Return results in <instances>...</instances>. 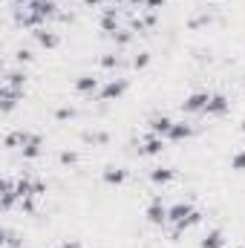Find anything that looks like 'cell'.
Returning a JSON list of instances; mask_svg holds the SVG:
<instances>
[{
	"label": "cell",
	"mask_w": 245,
	"mask_h": 248,
	"mask_svg": "<svg viewBox=\"0 0 245 248\" xmlns=\"http://www.w3.org/2000/svg\"><path fill=\"white\" fill-rule=\"evenodd\" d=\"M84 139H87V141H92V144H107V141H110V136H107V133H101V130H98V133H87Z\"/></svg>",
	"instance_id": "484cf974"
},
{
	"label": "cell",
	"mask_w": 245,
	"mask_h": 248,
	"mask_svg": "<svg viewBox=\"0 0 245 248\" xmlns=\"http://www.w3.org/2000/svg\"><path fill=\"white\" fill-rule=\"evenodd\" d=\"M72 90H75L78 95H98L101 78H95V75H78V78L72 81Z\"/></svg>",
	"instance_id": "8992f818"
},
{
	"label": "cell",
	"mask_w": 245,
	"mask_h": 248,
	"mask_svg": "<svg viewBox=\"0 0 245 248\" xmlns=\"http://www.w3.org/2000/svg\"><path fill=\"white\" fill-rule=\"evenodd\" d=\"M113 41H116L119 46H127V44L133 41V29H119V32L113 35Z\"/></svg>",
	"instance_id": "cb8c5ba5"
},
{
	"label": "cell",
	"mask_w": 245,
	"mask_h": 248,
	"mask_svg": "<svg viewBox=\"0 0 245 248\" xmlns=\"http://www.w3.org/2000/svg\"><path fill=\"white\" fill-rule=\"evenodd\" d=\"M0 98H3V113L9 116V113L17 107V101L23 98V90H12V87L3 84V87H0Z\"/></svg>",
	"instance_id": "8fae6325"
},
{
	"label": "cell",
	"mask_w": 245,
	"mask_h": 248,
	"mask_svg": "<svg viewBox=\"0 0 245 248\" xmlns=\"http://www.w3.org/2000/svg\"><path fill=\"white\" fill-rule=\"evenodd\" d=\"M147 63H150V52H138V55L133 58V66H136V69H144Z\"/></svg>",
	"instance_id": "f1b7e54d"
},
{
	"label": "cell",
	"mask_w": 245,
	"mask_h": 248,
	"mask_svg": "<svg viewBox=\"0 0 245 248\" xmlns=\"http://www.w3.org/2000/svg\"><path fill=\"white\" fill-rule=\"evenodd\" d=\"M101 179H104L107 185H124V182H127V170H124V168H104Z\"/></svg>",
	"instance_id": "d6986e66"
},
{
	"label": "cell",
	"mask_w": 245,
	"mask_h": 248,
	"mask_svg": "<svg viewBox=\"0 0 245 248\" xmlns=\"http://www.w3.org/2000/svg\"><path fill=\"white\" fill-rule=\"evenodd\" d=\"M193 136V124H187V122H176L173 127H170V133H168V141H187Z\"/></svg>",
	"instance_id": "4fadbf2b"
},
{
	"label": "cell",
	"mask_w": 245,
	"mask_h": 248,
	"mask_svg": "<svg viewBox=\"0 0 245 248\" xmlns=\"http://www.w3.org/2000/svg\"><path fill=\"white\" fill-rule=\"evenodd\" d=\"M9 3H20V6H23V0H9Z\"/></svg>",
	"instance_id": "e575fe53"
},
{
	"label": "cell",
	"mask_w": 245,
	"mask_h": 248,
	"mask_svg": "<svg viewBox=\"0 0 245 248\" xmlns=\"http://www.w3.org/2000/svg\"><path fill=\"white\" fill-rule=\"evenodd\" d=\"M173 179H176V173H173L170 168H153V170H150V182H153V185H170Z\"/></svg>",
	"instance_id": "ac0fdd59"
},
{
	"label": "cell",
	"mask_w": 245,
	"mask_h": 248,
	"mask_svg": "<svg viewBox=\"0 0 245 248\" xmlns=\"http://www.w3.org/2000/svg\"><path fill=\"white\" fill-rule=\"evenodd\" d=\"M41 193H46V185L41 179H35V176H20L17 179V196L20 199H35Z\"/></svg>",
	"instance_id": "7a4b0ae2"
},
{
	"label": "cell",
	"mask_w": 245,
	"mask_h": 248,
	"mask_svg": "<svg viewBox=\"0 0 245 248\" xmlns=\"http://www.w3.org/2000/svg\"><path fill=\"white\" fill-rule=\"evenodd\" d=\"M29 139H32V133H29V130H15V133H9V136H6V141H3V144H6L9 150H15V147H23Z\"/></svg>",
	"instance_id": "e0dca14e"
},
{
	"label": "cell",
	"mask_w": 245,
	"mask_h": 248,
	"mask_svg": "<svg viewBox=\"0 0 245 248\" xmlns=\"http://www.w3.org/2000/svg\"><path fill=\"white\" fill-rule=\"evenodd\" d=\"M211 20H214V15H208V12H205V15H196L193 20H187V29H199V26H208Z\"/></svg>",
	"instance_id": "7402d4cb"
},
{
	"label": "cell",
	"mask_w": 245,
	"mask_h": 248,
	"mask_svg": "<svg viewBox=\"0 0 245 248\" xmlns=\"http://www.w3.org/2000/svg\"><path fill=\"white\" fill-rule=\"evenodd\" d=\"M193 211H196V208H193L190 202H173V205H168V222L179 225V222H182V219H187Z\"/></svg>",
	"instance_id": "ba28073f"
},
{
	"label": "cell",
	"mask_w": 245,
	"mask_h": 248,
	"mask_svg": "<svg viewBox=\"0 0 245 248\" xmlns=\"http://www.w3.org/2000/svg\"><path fill=\"white\" fill-rule=\"evenodd\" d=\"M55 119H58V122L75 119V110H72V107H58V110H55Z\"/></svg>",
	"instance_id": "83f0119b"
},
{
	"label": "cell",
	"mask_w": 245,
	"mask_h": 248,
	"mask_svg": "<svg viewBox=\"0 0 245 248\" xmlns=\"http://www.w3.org/2000/svg\"><path fill=\"white\" fill-rule=\"evenodd\" d=\"M20 153H23V159H38V156L44 153V139H41L38 133H32V139L20 147Z\"/></svg>",
	"instance_id": "5bb4252c"
},
{
	"label": "cell",
	"mask_w": 245,
	"mask_h": 248,
	"mask_svg": "<svg viewBox=\"0 0 245 248\" xmlns=\"http://www.w3.org/2000/svg\"><path fill=\"white\" fill-rule=\"evenodd\" d=\"M15 58H17V63H29V61H32V52H29V49H17V55H15Z\"/></svg>",
	"instance_id": "4dcf8cb0"
},
{
	"label": "cell",
	"mask_w": 245,
	"mask_h": 248,
	"mask_svg": "<svg viewBox=\"0 0 245 248\" xmlns=\"http://www.w3.org/2000/svg\"><path fill=\"white\" fill-rule=\"evenodd\" d=\"M127 90H130V81H127V78H107V81L101 84V90H98L95 98H98L101 104H110V101H119Z\"/></svg>",
	"instance_id": "6da1fadb"
},
{
	"label": "cell",
	"mask_w": 245,
	"mask_h": 248,
	"mask_svg": "<svg viewBox=\"0 0 245 248\" xmlns=\"http://www.w3.org/2000/svg\"><path fill=\"white\" fill-rule=\"evenodd\" d=\"M243 93H245V84H243Z\"/></svg>",
	"instance_id": "8d00e7d4"
},
{
	"label": "cell",
	"mask_w": 245,
	"mask_h": 248,
	"mask_svg": "<svg viewBox=\"0 0 245 248\" xmlns=\"http://www.w3.org/2000/svg\"><path fill=\"white\" fill-rule=\"evenodd\" d=\"M165 147H168V139H162V136H153V133H147V139L141 141L138 153H141V156H162V153H165Z\"/></svg>",
	"instance_id": "52a82bcc"
},
{
	"label": "cell",
	"mask_w": 245,
	"mask_h": 248,
	"mask_svg": "<svg viewBox=\"0 0 245 248\" xmlns=\"http://www.w3.org/2000/svg\"><path fill=\"white\" fill-rule=\"evenodd\" d=\"M208 98H211V93H205V90H196V93H190V95L182 101V113H187V116L205 113V107H208Z\"/></svg>",
	"instance_id": "277c9868"
},
{
	"label": "cell",
	"mask_w": 245,
	"mask_h": 248,
	"mask_svg": "<svg viewBox=\"0 0 245 248\" xmlns=\"http://www.w3.org/2000/svg\"><path fill=\"white\" fill-rule=\"evenodd\" d=\"M199 248H225V234H222L219 228H211V231H205V237H202Z\"/></svg>",
	"instance_id": "9a60e30c"
},
{
	"label": "cell",
	"mask_w": 245,
	"mask_h": 248,
	"mask_svg": "<svg viewBox=\"0 0 245 248\" xmlns=\"http://www.w3.org/2000/svg\"><path fill=\"white\" fill-rule=\"evenodd\" d=\"M228 110H231V101H228V95H222V93H211V98H208V107H205V113H202V116H208V119H222Z\"/></svg>",
	"instance_id": "3957f363"
},
{
	"label": "cell",
	"mask_w": 245,
	"mask_h": 248,
	"mask_svg": "<svg viewBox=\"0 0 245 248\" xmlns=\"http://www.w3.org/2000/svg\"><path fill=\"white\" fill-rule=\"evenodd\" d=\"M199 222H202V214H199V211H193V214H190L187 219H182V222L176 225V234H173V237H179L182 231H187V228H193V225H199Z\"/></svg>",
	"instance_id": "ffe728a7"
},
{
	"label": "cell",
	"mask_w": 245,
	"mask_h": 248,
	"mask_svg": "<svg viewBox=\"0 0 245 248\" xmlns=\"http://www.w3.org/2000/svg\"><path fill=\"white\" fill-rule=\"evenodd\" d=\"M26 81H29V78H26V72H23V69H9V72H6V78H3V84H6V87H12V90H23V87H26Z\"/></svg>",
	"instance_id": "2e32d148"
},
{
	"label": "cell",
	"mask_w": 245,
	"mask_h": 248,
	"mask_svg": "<svg viewBox=\"0 0 245 248\" xmlns=\"http://www.w3.org/2000/svg\"><path fill=\"white\" fill-rule=\"evenodd\" d=\"M58 162L69 168V165H75V162H78V153H75V150H63L61 156H58Z\"/></svg>",
	"instance_id": "4316f807"
},
{
	"label": "cell",
	"mask_w": 245,
	"mask_h": 248,
	"mask_svg": "<svg viewBox=\"0 0 245 248\" xmlns=\"http://www.w3.org/2000/svg\"><path fill=\"white\" fill-rule=\"evenodd\" d=\"M231 168H234V170H240V173H245V147H243V150H237V153L231 156Z\"/></svg>",
	"instance_id": "603a6c76"
},
{
	"label": "cell",
	"mask_w": 245,
	"mask_h": 248,
	"mask_svg": "<svg viewBox=\"0 0 245 248\" xmlns=\"http://www.w3.org/2000/svg\"><path fill=\"white\" fill-rule=\"evenodd\" d=\"M81 6H107V0H75Z\"/></svg>",
	"instance_id": "1f68e13d"
},
{
	"label": "cell",
	"mask_w": 245,
	"mask_h": 248,
	"mask_svg": "<svg viewBox=\"0 0 245 248\" xmlns=\"http://www.w3.org/2000/svg\"><path fill=\"white\" fill-rule=\"evenodd\" d=\"M168 0H144V12H159Z\"/></svg>",
	"instance_id": "f546056e"
},
{
	"label": "cell",
	"mask_w": 245,
	"mask_h": 248,
	"mask_svg": "<svg viewBox=\"0 0 245 248\" xmlns=\"http://www.w3.org/2000/svg\"><path fill=\"white\" fill-rule=\"evenodd\" d=\"M32 35H35V41H38V44H41L44 49H55V46L61 44L58 32H52V29H46V26H44V29H35Z\"/></svg>",
	"instance_id": "7c38bea8"
},
{
	"label": "cell",
	"mask_w": 245,
	"mask_h": 248,
	"mask_svg": "<svg viewBox=\"0 0 245 248\" xmlns=\"http://www.w3.org/2000/svg\"><path fill=\"white\" fill-rule=\"evenodd\" d=\"M119 63H122V58H119L116 52H107V55H101V58H98V66H104V69H116Z\"/></svg>",
	"instance_id": "44dd1931"
},
{
	"label": "cell",
	"mask_w": 245,
	"mask_h": 248,
	"mask_svg": "<svg viewBox=\"0 0 245 248\" xmlns=\"http://www.w3.org/2000/svg\"><path fill=\"white\" fill-rule=\"evenodd\" d=\"M240 130H243V133H245V122H243V124H240Z\"/></svg>",
	"instance_id": "d590c367"
},
{
	"label": "cell",
	"mask_w": 245,
	"mask_h": 248,
	"mask_svg": "<svg viewBox=\"0 0 245 248\" xmlns=\"http://www.w3.org/2000/svg\"><path fill=\"white\" fill-rule=\"evenodd\" d=\"M58 248H81V243H78V240H66V243H61Z\"/></svg>",
	"instance_id": "d6a6232c"
},
{
	"label": "cell",
	"mask_w": 245,
	"mask_h": 248,
	"mask_svg": "<svg viewBox=\"0 0 245 248\" xmlns=\"http://www.w3.org/2000/svg\"><path fill=\"white\" fill-rule=\"evenodd\" d=\"M130 9H144V0H127Z\"/></svg>",
	"instance_id": "836d02e7"
},
{
	"label": "cell",
	"mask_w": 245,
	"mask_h": 248,
	"mask_svg": "<svg viewBox=\"0 0 245 248\" xmlns=\"http://www.w3.org/2000/svg\"><path fill=\"white\" fill-rule=\"evenodd\" d=\"M26 9H32V12H35V15H41L44 20H49V17H55V15H58L55 0H29V3H26Z\"/></svg>",
	"instance_id": "30bf717a"
},
{
	"label": "cell",
	"mask_w": 245,
	"mask_h": 248,
	"mask_svg": "<svg viewBox=\"0 0 245 248\" xmlns=\"http://www.w3.org/2000/svg\"><path fill=\"white\" fill-rule=\"evenodd\" d=\"M3 243H6V248H20V240H17V234H15L12 228L3 231Z\"/></svg>",
	"instance_id": "d4e9b609"
},
{
	"label": "cell",
	"mask_w": 245,
	"mask_h": 248,
	"mask_svg": "<svg viewBox=\"0 0 245 248\" xmlns=\"http://www.w3.org/2000/svg\"><path fill=\"white\" fill-rule=\"evenodd\" d=\"M144 217H147L150 225H165V222H168V205L162 202V196H153V199H150Z\"/></svg>",
	"instance_id": "5b68a950"
},
{
	"label": "cell",
	"mask_w": 245,
	"mask_h": 248,
	"mask_svg": "<svg viewBox=\"0 0 245 248\" xmlns=\"http://www.w3.org/2000/svg\"><path fill=\"white\" fill-rule=\"evenodd\" d=\"M173 124H176V122H173L170 116H153V119L147 122V133L168 139V133H170V127H173Z\"/></svg>",
	"instance_id": "9c48e42d"
}]
</instances>
